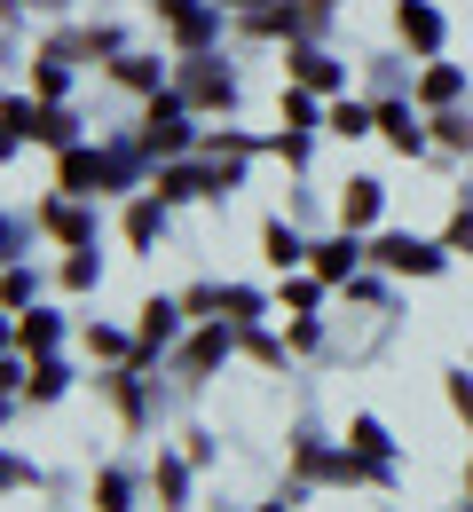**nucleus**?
<instances>
[{
  "label": "nucleus",
  "instance_id": "1",
  "mask_svg": "<svg viewBox=\"0 0 473 512\" xmlns=\"http://www.w3.org/2000/svg\"><path fill=\"white\" fill-rule=\"evenodd\" d=\"M379 260H387V268H434V253H426V245H410V237H387Z\"/></svg>",
  "mask_w": 473,
  "mask_h": 512
},
{
  "label": "nucleus",
  "instance_id": "2",
  "mask_svg": "<svg viewBox=\"0 0 473 512\" xmlns=\"http://www.w3.org/2000/svg\"><path fill=\"white\" fill-rule=\"evenodd\" d=\"M371 205H379V190H371V182H355V190H347V221H371Z\"/></svg>",
  "mask_w": 473,
  "mask_h": 512
},
{
  "label": "nucleus",
  "instance_id": "3",
  "mask_svg": "<svg viewBox=\"0 0 473 512\" xmlns=\"http://www.w3.org/2000/svg\"><path fill=\"white\" fill-rule=\"evenodd\" d=\"M403 32L418 40V48H426V40H434V16H426V8H403Z\"/></svg>",
  "mask_w": 473,
  "mask_h": 512
}]
</instances>
